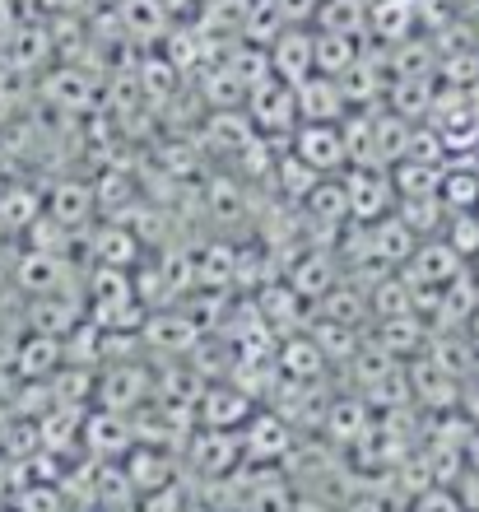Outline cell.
Instances as JSON below:
<instances>
[{"label":"cell","mask_w":479,"mask_h":512,"mask_svg":"<svg viewBox=\"0 0 479 512\" xmlns=\"http://www.w3.org/2000/svg\"><path fill=\"white\" fill-rule=\"evenodd\" d=\"M377 345H382L391 359H419L428 350V322L419 312H400V317H382L377 322Z\"/></svg>","instance_id":"cell-18"},{"label":"cell","mask_w":479,"mask_h":512,"mask_svg":"<svg viewBox=\"0 0 479 512\" xmlns=\"http://www.w3.org/2000/svg\"><path fill=\"white\" fill-rule=\"evenodd\" d=\"M126 480H135V485L149 489V494H159V489L173 485V471H168V461L154 457L149 447H135V452H131V466H126Z\"/></svg>","instance_id":"cell-46"},{"label":"cell","mask_w":479,"mask_h":512,"mask_svg":"<svg viewBox=\"0 0 479 512\" xmlns=\"http://www.w3.org/2000/svg\"><path fill=\"white\" fill-rule=\"evenodd\" d=\"M363 401H368V405H386V410H400V405H410V401H414L410 368L396 364L391 373H382L373 387H363Z\"/></svg>","instance_id":"cell-45"},{"label":"cell","mask_w":479,"mask_h":512,"mask_svg":"<svg viewBox=\"0 0 479 512\" xmlns=\"http://www.w3.org/2000/svg\"><path fill=\"white\" fill-rule=\"evenodd\" d=\"M345 512H386V503L377 499V494H363V499H349Z\"/></svg>","instance_id":"cell-52"},{"label":"cell","mask_w":479,"mask_h":512,"mask_svg":"<svg viewBox=\"0 0 479 512\" xmlns=\"http://www.w3.org/2000/svg\"><path fill=\"white\" fill-rule=\"evenodd\" d=\"M200 149H210V154H228V159H238L242 149L252 145L256 135V126H252V117H247V108H214V112H205V122H200Z\"/></svg>","instance_id":"cell-9"},{"label":"cell","mask_w":479,"mask_h":512,"mask_svg":"<svg viewBox=\"0 0 479 512\" xmlns=\"http://www.w3.org/2000/svg\"><path fill=\"white\" fill-rule=\"evenodd\" d=\"M135 80H140V94H145V103H154V112H163V103H173V98H182V84H187V75L168 61V56L159 52V47H140V56L131 61Z\"/></svg>","instance_id":"cell-11"},{"label":"cell","mask_w":479,"mask_h":512,"mask_svg":"<svg viewBox=\"0 0 479 512\" xmlns=\"http://www.w3.org/2000/svg\"><path fill=\"white\" fill-rule=\"evenodd\" d=\"M242 457V438L233 429H205L191 438V466L200 475H228Z\"/></svg>","instance_id":"cell-20"},{"label":"cell","mask_w":479,"mask_h":512,"mask_svg":"<svg viewBox=\"0 0 479 512\" xmlns=\"http://www.w3.org/2000/svg\"><path fill=\"white\" fill-rule=\"evenodd\" d=\"M317 33H345V38H368V0H321L312 14Z\"/></svg>","instance_id":"cell-28"},{"label":"cell","mask_w":479,"mask_h":512,"mask_svg":"<svg viewBox=\"0 0 479 512\" xmlns=\"http://www.w3.org/2000/svg\"><path fill=\"white\" fill-rule=\"evenodd\" d=\"M368 312H373L368 294H363L359 284H349L345 275H340V284H335L331 294L321 298V317H326V322H340V326H354V331L363 326V317H368Z\"/></svg>","instance_id":"cell-32"},{"label":"cell","mask_w":479,"mask_h":512,"mask_svg":"<svg viewBox=\"0 0 479 512\" xmlns=\"http://www.w3.org/2000/svg\"><path fill=\"white\" fill-rule=\"evenodd\" d=\"M10 84H14V66L5 56V47H0V94H10Z\"/></svg>","instance_id":"cell-53"},{"label":"cell","mask_w":479,"mask_h":512,"mask_svg":"<svg viewBox=\"0 0 479 512\" xmlns=\"http://www.w3.org/2000/svg\"><path fill=\"white\" fill-rule=\"evenodd\" d=\"M5 56H10L14 75H33V70H52L56 61V38L52 19H33V24H14L5 38Z\"/></svg>","instance_id":"cell-8"},{"label":"cell","mask_w":479,"mask_h":512,"mask_svg":"<svg viewBox=\"0 0 479 512\" xmlns=\"http://www.w3.org/2000/svg\"><path fill=\"white\" fill-rule=\"evenodd\" d=\"M293 452V429L280 410H256L247 424H242V457L247 461H284Z\"/></svg>","instance_id":"cell-7"},{"label":"cell","mask_w":479,"mask_h":512,"mask_svg":"<svg viewBox=\"0 0 479 512\" xmlns=\"http://www.w3.org/2000/svg\"><path fill=\"white\" fill-rule=\"evenodd\" d=\"M205 196H210L214 219H242V210H247V196H242L238 177H210V182H205Z\"/></svg>","instance_id":"cell-48"},{"label":"cell","mask_w":479,"mask_h":512,"mask_svg":"<svg viewBox=\"0 0 479 512\" xmlns=\"http://www.w3.org/2000/svg\"><path fill=\"white\" fill-rule=\"evenodd\" d=\"M38 219H42V201H38V191H33V187L10 182V187L0 191V229L28 233Z\"/></svg>","instance_id":"cell-34"},{"label":"cell","mask_w":479,"mask_h":512,"mask_svg":"<svg viewBox=\"0 0 479 512\" xmlns=\"http://www.w3.org/2000/svg\"><path fill=\"white\" fill-rule=\"evenodd\" d=\"M242 108H247L256 131L270 135V140H284V135L298 131V94L284 80H266L261 89H252Z\"/></svg>","instance_id":"cell-2"},{"label":"cell","mask_w":479,"mask_h":512,"mask_svg":"<svg viewBox=\"0 0 479 512\" xmlns=\"http://www.w3.org/2000/svg\"><path fill=\"white\" fill-rule=\"evenodd\" d=\"M317 182H321V173L317 168H307L298 154H293L289 145L280 149V163H275V191L284 196V205H303L312 191H317Z\"/></svg>","instance_id":"cell-30"},{"label":"cell","mask_w":479,"mask_h":512,"mask_svg":"<svg viewBox=\"0 0 479 512\" xmlns=\"http://www.w3.org/2000/svg\"><path fill=\"white\" fill-rule=\"evenodd\" d=\"M19 512H61V489H24L19 494Z\"/></svg>","instance_id":"cell-50"},{"label":"cell","mask_w":479,"mask_h":512,"mask_svg":"<svg viewBox=\"0 0 479 512\" xmlns=\"http://www.w3.org/2000/svg\"><path fill=\"white\" fill-rule=\"evenodd\" d=\"M196 280H200V289H228V284L238 280V247L205 243L196 252Z\"/></svg>","instance_id":"cell-31"},{"label":"cell","mask_w":479,"mask_h":512,"mask_svg":"<svg viewBox=\"0 0 479 512\" xmlns=\"http://www.w3.org/2000/svg\"><path fill=\"white\" fill-rule=\"evenodd\" d=\"M345 191H349V219L354 224H377V219L396 215V182L391 168H345Z\"/></svg>","instance_id":"cell-1"},{"label":"cell","mask_w":479,"mask_h":512,"mask_svg":"<svg viewBox=\"0 0 479 512\" xmlns=\"http://www.w3.org/2000/svg\"><path fill=\"white\" fill-rule=\"evenodd\" d=\"M75 326H80V308H75L70 298L42 294L38 303H33V331H42V336H61V340H66Z\"/></svg>","instance_id":"cell-41"},{"label":"cell","mask_w":479,"mask_h":512,"mask_svg":"<svg viewBox=\"0 0 479 512\" xmlns=\"http://www.w3.org/2000/svg\"><path fill=\"white\" fill-rule=\"evenodd\" d=\"M196 415H200V424H205V429H233V433H238L242 424L256 415V401L238 387V382H214V387L200 391Z\"/></svg>","instance_id":"cell-10"},{"label":"cell","mask_w":479,"mask_h":512,"mask_svg":"<svg viewBox=\"0 0 479 512\" xmlns=\"http://www.w3.org/2000/svg\"><path fill=\"white\" fill-rule=\"evenodd\" d=\"M196 94L205 108H242L247 103V89H242V80L233 75L228 66H210V70H200L196 75Z\"/></svg>","instance_id":"cell-35"},{"label":"cell","mask_w":479,"mask_h":512,"mask_svg":"<svg viewBox=\"0 0 479 512\" xmlns=\"http://www.w3.org/2000/svg\"><path fill=\"white\" fill-rule=\"evenodd\" d=\"M363 56V38H345V33H317V75L340 80L354 61Z\"/></svg>","instance_id":"cell-39"},{"label":"cell","mask_w":479,"mask_h":512,"mask_svg":"<svg viewBox=\"0 0 479 512\" xmlns=\"http://www.w3.org/2000/svg\"><path fill=\"white\" fill-rule=\"evenodd\" d=\"M410 387H414V396L424 405H433V410H447V405H456V382H452V373L447 368H438L428 354H419L410 364Z\"/></svg>","instance_id":"cell-29"},{"label":"cell","mask_w":479,"mask_h":512,"mask_svg":"<svg viewBox=\"0 0 479 512\" xmlns=\"http://www.w3.org/2000/svg\"><path fill=\"white\" fill-rule=\"evenodd\" d=\"M84 438H89V447H94L98 457H121V452H131V443H135L131 424H121L112 410L89 419V424H84Z\"/></svg>","instance_id":"cell-40"},{"label":"cell","mask_w":479,"mask_h":512,"mask_svg":"<svg viewBox=\"0 0 479 512\" xmlns=\"http://www.w3.org/2000/svg\"><path fill=\"white\" fill-rule=\"evenodd\" d=\"M117 24L126 38H135L140 47H159L173 33V10L163 0H117Z\"/></svg>","instance_id":"cell-13"},{"label":"cell","mask_w":479,"mask_h":512,"mask_svg":"<svg viewBox=\"0 0 479 512\" xmlns=\"http://www.w3.org/2000/svg\"><path fill=\"white\" fill-rule=\"evenodd\" d=\"M145 391H149V378L140 364H117L98 378V401H103L112 415H117V410H135V405L145 401Z\"/></svg>","instance_id":"cell-24"},{"label":"cell","mask_w":479,"mask_h":512,"mask_svg":"<svg viewBox=\"0 0 479 512\" xmlns=\"http://www.w3.org/2000/svg\"><path fill=\"white\" fill-rule=\"evenodd\" d=\"M442 173H447V168H428V163L400 159L396 168H391V182H396L400 201H414V196H438V191H442Z\"/></svg>","instance_id":"cell-42"},{"label":"cell","mask_w":479,"mask_h":512,"mask_svg":"<svg viewBox=\"0 0 479 512\" xmlns=\"http://www.w3.org/2000/svg\"><path fill=\"white\" fill-rule=\"evenodd\" d=\"M293 512H335L331 503H321V499H298L293 503Z\"/></svg>","instance_id":"cell-54"},{"label":"cell","mask_w":479,"mask_h":512,"mask_svg":"<svg viewBox=\"0 0 479 512\" xmlns=\"http://www.w3.org/2000/svg\"><path fill=\"white\" fill-rule=\"evenodd\" d=\"M126 298H140V294H135V275H131V270L98 266L94 275H89V308H98V303H126Z\"/></svg>","instance_id":"cell-44"},{"label":"cell","mask_w":479,"mask_h":512,"mask_svg":"<svg viewBox=\"0 0 479 512\" xmlns=\"http://www.w3.org/2000/svg\"><path fill=\"white\" fill-rule=\"evenodd\" d=\"M28 238V247H33V252H52V256H61L66 252V243H70V229L66 224H56L52 215H42L38 224H33V229L24 233Z\"/></svg>","instance_id":"cell-49"},{"label":"cell","mask_w":479,"mask_h":512,"mask_svg":"<svg viewBox=\"0 0 479 512\" xmlns=\"http://www.w3.org/2000/svg\"><path fill=\"white\" fill-rule=\"evenodd\" d=\"M419 33V5L414 0H368V38L396 47Z\"/></svg>","instance_id":"cell-17"},{"label":"cell","mask_w":479,"mask_h":512,"mask_svg":"<svg viewBox=\"0 0 479 512\" xmlns=\"http://www.w3.org/2000/svg\"><path fill=\"white\" fill-rule=\"evenodd\" d=\"M289 149L307 163V168H317L321 177L345 173V168H349L345 135H340V126H326V122H298V131L289 135Z\"/></svg>","instance_id":"cell-3"},{"label":"cell","mask_w":479,"mask_h":512,"mask_svg":"<svg viewBox=\"0 0 479 512\" xmlns=\"http://www.w3.org/2000/svg\"><path fill=\"white\" fill-rule=\"evenodd\" d=\"M270 66L275 80L303 84L307 75H317V28L312 24H289L280 38L270 42Z\"/></svg>","instance_id":"cell-5"},{"label":"cell","mask_w":479,"mask_h":512,"mask_svg":"<svg viewBox=\"0 0 479 512\" xmlns=\"http://www.w3.org/2000/svg\"><path fill=\"white\" fill-rule=\"evenodd\" d=\"M396 215L410 224V233L424 243V238H438L447 229L452 210L442 205V196H414V201H396Z\"/></svg>","instance_id":"cell-36"},{"label":"cell","mask_w":479,"mask_h":512,"mask_svg":"<svg viewBox=\"0 0 479 512\" xmlns=\"http://www.w3.org/2000/svg\"><path fill=\"white\" fill-rule=\"evenodd\" d=\"M414 512H461V503H456L452 494H447V489H428Z\"/></svg>","instance_id":"cell-51"},{"label":"cell","mask_w":479,"mask_h":512,"mask_svg":"<svg viewBox=\"0 0 479 512\" xmlns=\"http://www.w3.org/2000/svg\"><path fill=\"white\" fill-rule=\"evenodd\" d=\"M98 210V196H94V182H80V177H66V182H56L52 196H47V215L56 224H66L70 233L89 224Z\"/></svg>","instance_id":"cell-21"},{"label":"cell","mask_w":479,"mask_h":512,"mask_svg":"<svg viewBox=\"0 0 479 512\" xmlns=\"http://www.w3.org/2000/svg\"><path fill=\"white\" fill-rule=\"evenodd\" d=\"M14 280H19V289H28L33 298L56 294L61 280H66V261L52 252H33V247H28V252L19 256V266H14Z\"/></svg>","instance_id":"cell-27"},{"label":"cell","mask_w":479,"mask_h":512,"mask_svg":"<svg viewBox=\"0 0 479 512\" xmlns=\"http://www.w3.org/2000/svg\"><path fill=\"white\" fill-rule=\"evenodd\" d=\"M275 368H280V378L289 382H321L326 378V368H331V359L321 354V345L307 331H298V336H284L280 350H275Z\"/></svg>","instance_id":"cell-15"},{"label":"cell","mask_w":479,"mask_h":512,"mask_svg":"<svg viewBox=\"0 0 479 512\" xmlns=\"http://www.w3.org/2000/svg\"><path fill=\"white\" fill-rule=\"evenodd\" d=\"M321 429L331 443H345V447H359L373 429V415H368V401L363 396H335L326 419H321Z\"/></svg>","instance_id":"cell-22"},{"label":"cell","mask_w":479,"mask_h":512,"mask_svg":"<svg viewBox=\"0 0 479 512\" xmlns=\"http://www.w3.org/2000/svg\"><path fill=\"white\" fill-rule=\"evenodd\" d=\"M140 336L149 340V345H159V350H173V354H191V345L200 340L196 322H191L182 308H159L149 312V322Z\"/></svg>","instance_id":"cell-23"},{"label":"cell","mask_w":479,"mask_h":512,"mask_svg":"<svg viewBox=\"0 0 479 512\" xmlns=\"http://www.w3.org/2000/svg\"><path fill=\"white\" fill-rule=\"evenodd\" d=\"M410 135L414 126L405 122V117H396V112H377V126H373V145H377V163L382 168H396L405 154H410Z\"/></svg>","instance_id":"cell-38"},{"label":"cell","mask_w":479,"mask_h":512,"mask_svg":"<svg viewBox=\"0 0 479 512\" xmlns=\"http://www.w3.org/2000/svg\"><path fill=\"white\" fill-rule=\"evenodd\" d=\"M42 98L61 112H89L98 98V84L89 80V70L75 66V61H61L42 75Z\"/></svg>","instance_id":"cell-12"},{"label":"cell","mask_w":479,"mask_h":512,"mask_svg":"<svg viewBox=\"0 0 479 512\" xmlns=\"http://www.w3.org/2000/svg\"><path fill=\"white\" fill-rule=\"evenodd\" d=\"M470 326H475V345H479V312H475V322H470Z\"/></svg>","instance_id":"cell-55"},{"label":"cell","mask_w":479,"mask_h":512,"mask_svg":"<svg viewBox=\"0 0 479 512\" xmlns=\"http://www.w3.org/2000/svg\"><path fill=\"white\" fill-rule=\"evenodd\" d=\"M298 94V122H326V126H340L349 117V103L340 94V80L331 75H307L303 84H293Z\"/></svg>","instance_id":"cell-14"},{"label":"cell","mask_w":479,"mask_h":512,"mask_svg":"<svg viewBox=\"0 0 479 512\" xmlns=\"http://www.w3.org/2000/svg\"><path fill=\"white\" fill-rule=\"evenodd\" d=\"M98 266H112V270H135L140 256H145V238L131 229V224H103L89 243Z\"/></svg>","instance_id":"cell-19"},{"label":"cell","mask_w":479,"mask_h":512,"mask_svg":"<svg viewBox=\"0 0 479 512\" xmlns=\"http://www.w3.org/2000/svg\"><path fill=\"white\" fill-rule=\"evenodd\" d=\"M233 75L242 80V89L252 94V89H261L266 80H275V66H270V47H256V42H233L228 47V61H224Z\"/></svg>","instance_id":"cell-33"},{"label":"cell","mask_w":479,"mask_h":512,"mask_svg":"<svg viewBox=\"0 0 479 512\" xmlns=\"http://www.w3.org/2000/svg\"><path fill=\"white\" fill-rule=\"evenodd\" d=\"M284 284H289L303 303H321V298L340 284V261H335L331 247H303V252L284 266Z\"/></svg>","instance_id":"cell-4"},{"label":"cell","mask_w":479,"mask_h":512,"mask_svg":"<svg viewBox=\"0 0 479 512\" xmlns=\"http://www.w3.org/2000/svg\"><path fill=\"white\" fill-rule=\"evenodd\" d=\"M289 19H284L280 0H247V14H242V42H256V47H270V42L280 38Z\"/></svg>","instance_id":"cell-37"},{"label":"cell","mask_w":479,"mask_h":512,"mask_svg":"<svg viewBox=\"0 0 479 512\" xmlns=\"http://www.w3.org/2000/svg\"><path fill=\"white\" fill-rule=\"evenodd\" d=\"M414 247H419V238L410 233V224L400 215H386L373 224V256H377V266L386 270H405L410 266V256Z\"/></svg>","instance_id":"cell-25"},{"label":"cell","mask_w":479,"mask_h":512,"mask_svg":"<svg viewBox=\"0 0 479 512\" xmlns=\"http://www.w3.org/2000/svg\"><path fill=\"white\" fill-rule=\"evenodd\" d=\"M307 336L321 345V354L326 359H340V364H349L354 354H359V345H363V331H354V326H340V322H326V317H317V326L307 331Z\"/></svg>","instance_id":"cell-43"},{"label":"cell","mask_w":479,"mask_h":512,"mask_svg":"<svg viewBox=\"0 0 479 512\" xmlns=\"http://www.w3.org/2000/svg\"><path fill=\"white\" fill-rule=\"evenodd\" d=\"M252 303H256V312H261V317H266V326L270 331H275V336H298V326H303V298L293 294L289 284L284 280H270V284H261V289H256L252 294Z\"/></svg>","instance_id":"cell-16"},{"label":"cell","mask_w":479,"mask_h":512,"mask_svg":"<svg viewBox=\"0 0 479 512\" xmlns=\"http://www.w3.org/2000/svg\"><path fill=\"white\" fill-rule=\"evenodd\" d=\"M470 401H475V419H479V391H475V396H470Z\"/></svg>","instance_id":"cell-56"},{"label":"cell","mask_w":479,"mask_h":512,"mask_svg":"<svg viewBox=\"0 0 479 512\" xmlns=\"http://www.w3.org/2000/svg\"><path fill=\"white\" fill-rule=\"evenodd\" d=\"M461 270H466V256L456 252L447 238H424V243L414 247L410 266L400 270V275H405L414 289H447Z\"/></svg>","instance_id":"cell-6"},{"label":"cell","mask_w":479,"mask_h":512,"mask_svg":"<svg viewBox=\"0 0 479 512\" xmlns=\"http://www.w3.org/2000/svg\"><path fill=\"white\" fill-rule=\"evenodd\" d=\"M14 368H19L24 378H56V373L66 368V340L33 331V336L19 345V359H14Z\"/></svg>","instance_id":"cell-26"},{"label":"cell","mask_w":479,"mask_h":512,"mask_svg":"<svg viewBox=\"0 0 479 512\" xmlns=\"http://www.w3.org/2000/svg\"><path fill=\"white\" fill-rule=\"evenodd\" d=\"M293 494L289 485H284V475H261L252 485V494H247V512H293Z\"/></svg>","instance_id":"cell-47"}]
</instances>
